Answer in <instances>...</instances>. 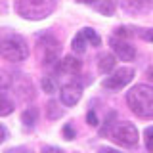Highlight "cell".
<instances>
[{
	"label": "cell",
	"mask_w": 153,
	"mask_h": 153,
	"mask_svg": "<svg viewBox=\"0 0 153 153\" xmlns=\"http://www.w3.org/2000/svg\"><path fill=\"white\" fill-rule=\"evenodd\" d=\"M56 10V0H17L16 2V12L23 19H38L48 17Z\"/></svg>",
	"instance_id": "obj_2"
},
{
	"label": "cell",
	"mask_w": 153,
	"mask_h": 153,
	"mask_svg": "<svg viewBox=\"0 0 153 153\" xmlns=\"http://www.w3.org/2000/svg\"><path fill=\"white\" fill-rule=\"evenodd\" d=\"M6 138H8V130H6V126H4V124H0V143L6 140Z\"/></svg>",
	"instance_id": "obj_25"
},
{
	"label": "cell",
	"mask_w": 153,
	"mask_h": 153,
	"mask_svg": "<svg viewBox=\"0 0 153 153\" xmlns=\"http://www.w3.org/2000/svg\"><path fill=\"white\" fill-rule=\"evenodd\" d=\"M132 35H134V31L130 27H117V29H115V36L123 38V40H124V38H130Z\"/></svg>",
	"instance_id": "obj_19"
},
{
	"label": "cell",
	"mask_w": 153,
	"mask_h": 153,
	"mask_svg": "<svg viewBox=\"0 0 153 153\" xmlns=\"http://www.w3.org/2000/svg\"><path fill=\"white\" fill-rule=\"evenodd\" d=\"M0 56L6 61H12V63H19V61L27 59L29 48L25 38L19 35H8L0 42Z\"/></svg>",
	"instance_id": "obj_3"
},
{
	"label": "cell",
	"mask_w": 153,
	"mask_h": 153,
	"mask_svg": "<svg viewBox=\"0 0 153 153\" xmlns=\"http://www.w3.org/2000/svg\"><path fill=\"white\" fill-rule=\"evenodd\" d=\"M86 121H88L90 126H96V124H98V117H96V113L94 111H88V115H86Z\"/></svg>",
	"instance_id": "obj_24"
},
{
	"label": "cell",
	"mask_w": 153,
	"mask_h": 153,
	"mask_svg": "<svg viewBox=\"0 0 153 153\" xmlns=\"http://www.w3.org/2000/svg\"><path fill=\"white\" fill-rule=\"evenodd\" d=\"M132 79H134V69L132 67H121V69L113 71L111 76H107V79L102 82V86L107 88V90H121L128 82H132Z\"/></svg>",
	"instance_id": "obj_5"
},
{
	"label": "cell",
	"mask_w": 153,
	"mask_h": 153,
	"mask_svg": "<svg viewBox=\"0 0 153 153\" xmlns=\"http://www.w3.org/2000/svg\"><path fill=\"white\" fill-rule=\"evenodd\" d=\"M109 136L115 143H119L123 147H134L138 143L140 134H138V128L132 123H119V124H113Z\"/></svg>",
	"instance_id": "obj_4"
},
{
	"label": "cell",
	"mask_w": 153,
	"mask_h": 153,
	"mask_svg": "<svg viewBox=\"0 0 153 153\" xmlns=\"http://www.w3.org/2000/svg\"><path fill=\"white\" fill-rule=\"evenodd\" d=\"M82 33H84L86 40H88L92 46H102V36H100L98 33L94 31V29H90V27H84V29H82Z\"/></svg>",
	"instance_id": "obj_16"
},
{
	"label": "cell",
	"mask_w": 153,
	"mask_h": 153,
	"mask_svg": "<svg viewBox=\"0 0 153 153\" xmlns=\"http://www.w3.org/2000/svg\"><path fill=\"white\" fill-rule=\"evenodd\" d=\"M109 44H111L113 52L117 54L119 59H123V61H132L134 57H136V48H134L130 42L123 40V38L113 36V38H109Z\"/></svg>",
	"instance_id": "obj_7"
},
{
	"label": "cell",
	"mask_w": 153,
	"mask_h": 153,
	"mask_svg": "<svg viewBox=\"0 0 153 153\" xmlns=\"http://www.w3.org/2000/svg\"><path fill=\"white\" fill-rule=\"evenodd\" d=\"M143 142H146V149L153 153V126H147L143 130Z\"/></svg>",
	"instance_id": "obj_18"
},
{
	"label": "cell",
	"mask_w": 153,
	"mask_h": 153,
	"mask_svg": "<svg viewBox=\"0 0 153 153\" xmlns=\"http://www.w3.org/2000/svg\"><path fill=\"white\" fill-rule=\"evenodd\" d=\"M96 10H98L102 16H113L115 10H117V2L115 0H100L96 4Z\"/></svg>",
	"instance_id": "obj_13"
},
{
	"label": "cell",
	"mask_w": 153,
	"mask_h": 153,
	"mask_svg": "<svg viewBox=\"0 0 153 153\" xmlns=\"http://www.w3.org/2000/svg\"><path fill=\"white\" fill-rule=\"evenodd\" d=\"M146 76H147V79H149L151 82H153V65H151V67H147V71H146Z\"/></svg>",
	"instance_id": "obj_28"
},
{
	"label": "cell",
	"mask_w": 153,
	"mask_h": 153,
	"mask_svg": "<svg viewBox=\"0 0 153 153\" xmlns=\"http://www.w3.org/2000/svg\"><path fill=\"white\" fill-rule=\"evenodd\" d=\"M86 46H88V40H86L84 33H82V31H79V33L75 35L73 42H71V48H73L75 54H84V52H86Z\"/></svg>",
	"instance_id": "obj_12"
},
{
	"label": "cell",
	"mask_w": 153,
	"mask_h": 153,
	"mask_svg": "<svg viewBox=\"0 0 153 153\" xmlns=\"http://www.w3.org/2000/svg\"><path fill=\"white\" fill-rule=\"evenodd\" d=\"M46 117L50 121H56V119H61L63 117V107L56 102V100H50L46 103Z\"/></svg>",
	"instance_id": "obj_11"
},
{
	"label": "cell",
	"mask_w": 153,
	"mask_h": 153,
	"mask_svg": "<svg viewBox=\"0 0 153 153\" xmlns=\"http://www.w3.org/2000/svg\"><path fill=\"white\" fill-rule=\"evenodd\" d=\"M61 134H63V140H75V128L71 126V124H65L63 130H61Z\"/></svg>",
	"instance_id": "obj_20"
},
{
	"label": "cell",
	"mask_w": 153,
	"mask_h": 153,
	"mask_svg": "<svg viewBox=\"0 0 153 153\" xmlns=\"http://www.w3.org/2000/svg\"><path fill=\"white\" fill-rule=\"evenodd\" d=\"M126 103L130 111L140 119H153V86L136 84L126 92Z\"/></svg>",
	"instance_id": "obj_1"
},
{
	"label": "cell",
	"mask_w": 153,
	"mask_h": 153,
	"mask_svg": "<svg viewBox=\"0 0 153 153\" xmlns=\"http://www.w3.org/2000/svg\"><path fill=\"white\" fill-rule=\"evenodd\" d=\"M4 153H25V149L23 147H12V149H6Z\"/></svg>",
	"instance_id": "obj_27"
},
{
	"label": "cell",
	"mask_w": 153,
	"mask_h": 153,
	"mask_svg": "<svg viewBox=\"0 0 153 153\" xmlns=\"http://www.w3.org/2000/svg\"><path fill=\"white\" fill-rule=\"evenodd\" d=\"M138 35H140L142 40H146V42H153V27H151V29H142Z\"/></svg>",
	"instance_id": "obj_21"
},
{
	"label": "cell",
	"mask_w": 153,
	"mask_h": 153,
	"mask_svg": "<svg viewBox=\"0 0 153 153\" xmlns=\"http://www.w3.org/2000/svg\"><path fill=\"white\" fill-rule=\"evenodd\" d=\"M42 153H65L61 147H56V146H44L42 147Z\"/></svg>",
	"instance_id": "obj_23"
},
{
	"label": "cell",
	"mask_w": 153,
	"mask_h": 153,
	"mask_svg": "<svg viewBox=\"0 0 153 153\" xmlns=\"http://www.w3.org/2000/svg\"><path fill=\"white\" fill-rule=\"evenodd\" d=\"M40 86H42V90H44L46 94H54L56 88H57V82H56L54 76H42Z\"/></svg>",
	"instance_id": "obj_17"
},
{
	"label": "cell",
	"mask_w": 153,
	"mask_h": 153,
	"mask_svg": "<svg viewBox=\"0 0 153 153\" xmlns=\"http://www.w3.org/2000/svg\"><path fill=\"white\" fill-rule=\"evenodd\" d=\"M59 96H61V103L67 105V107H73V105H76L80 102V98H82V86L75 84V82L65 84L63 88H61Z\"/></svg>",
	"instance_id": "obj_8"
},
{
	"label": "cell",
	"mask_w": 153,
	"mask_h": 153,
	"mask_svg": "<svg viewBox=\"0 0 153 153\" xmlns=\"http://www.w3.org/2000/svg\"><path fill=\"white\" fill-rule=\"evenodd\" d=\"M10 113H13V102L0 94V117H6Z\"/></svg>",
	"instance_id": "obj_15"
},
{
	"label": "cell",
	"mask_w": 153,
	"mask_h": 153,
	"mask_svg": "<svg viewBox=\"0 0 153 153\" xmlns=\"http://www.w3.org/2000/svg\"><path fill=\"white\" fill-rule=\"evenodd\" d=\"M10 84H12V79H10L4 71H0V88H8Z\"/></svg>",
	"instance_id": "obj_22"
},
{
	"label": "cell",
	"mask_w": 153,
	"mask_h": 153,
	"mask_svg": "<svg viewBox=\"0 0 153 153\" xmlns=\"http://www.w3.org/2000/svg\"><path fill=\"white\" fill-rule=\"evenodd\" d=\"M57 69H59L61 73H67V75H76V73H80V69H82V61H80L79 57H75V56H65L63 59L59 61Z\"/></svg>",
	"instance_id": "obj_9"
},
{
	"label": "cell",
	"mask_w": 153,
	"mask_h": 153,
	"mask_svg": "<svg viewBox=\"0 0 153 153\" xmlns=\"http://www.w3.org/2000/svg\"><path fill=\"white\" fill-rule=\"evenodd\" d=\"M36 115H38V111H36L35 107L25 109V113H23V117H21L23 124H25L27 128H33V126H35V123H36Z\"/></svg>",
	"instance_id": "obj_14"
},
{
	"label": "cell",
	"mask_w": 153,
	"mask_h": 153,
	"mask_svg": "<svg viewBox=\"0 0 153 153\" xmlns=\"http://www.w3.org/2000/svg\"><path fill=\"white\" fill-rule=\"evenodd\" d=\"M98 153H119L117 149H113V147H107V146H102L98 149Z\"/></svg>",
	"instance_id": "obj_26"
},
{
	"label": "cell",
	"mask_w": 153,
	"mask_h": 153,
	"mask_svg": "<svg viewBox=\"0 0 153 153\" xmlns=\"http://www.w3.org/2000/svg\"><path fill=\"white\" fill-rule=\"evenodd\" d=\"M38 50H42V63L46 67L59 65L57 61V54H59V44L54 36H42L38 42Z\"/></svg>",
	"instance_id": "obj_6"
},
{
	"label": "cell",
	"mask_w": 153,
	"mask_h": 153,
	"mask_svg": "<svg viewBox=\"0 0 153 153\" xmlns=\"http://www.w3.org/2000/svg\"><path fill=\"white\" fill-rule=\"evenodd\" d=\"M115 63H117V57H115V54H111V52H107V54H102L98 59V69L102 71V73H111V71L115 69Z\"/></svg>",
	"instance_id": "obj_10"
},
{
	"label": "cell",
	"mask_w": 153,
	"mask_h": 153,
	"mask_svg": "<svg viewBox=\"0 0 153 153\" xmlns=\"http://www.w3.org/2000/svg\"><path fill=\"white\" fill-rule=\"evenodd\" d=\"M76 2H80V4H94L96 0H76Z\"/></svg>",
	"instance_id": "obj_29"
}]
</instances>
